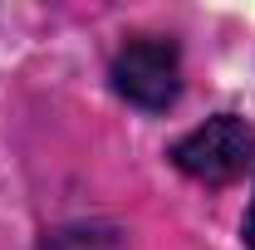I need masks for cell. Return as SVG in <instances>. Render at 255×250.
<instances>
[{"label":"cell","mask_w":255,"mask_h":250,"mask_svg":"<svg viewBox=\"0 0 255 250\" xmlns=\"http://www.w3.org/2000/svg\"><path fill=\"white\" fill-rule=\"evenodd\" d=\"M172 162L191 182L226 187V182L246 177L255 167V127L236 113H216V118H206L201 127H191L187 137L172 142Z\"/></svg>","instance_id":"cell-1"},{"label":"cell","mask_w":255,"mask_h":250,"mask_svg":"<svg viewBox=\"0 0 255 250\" xmlns=\"http://www.w3.org/2000/svg\"><path fill=\"white\" fill-rule=\"evenodd\" d=\"M39 250H123V236L113 226H59Z\"/></svg>","instance_id":"cell-3"},{"label":"cell","mask_w":255,"mask_h":250,"mask_svg":"<svg viewBox=\"0 0 255 250\" xmlns=\"http://www.w3.org/2000/svg\"><path fill=\"white\" fill-rule=\"evenodd\" d=\"M246 250H255V201H251V211H246Z\"/></svg>","instance_id":"cell-4"},{"label":"cell","mask_w":255,"mask_h":250,"mask_svg":"<svg viewBox=\"0 0 255 250\" xmlns=\"http://www.w3.org/2000/svg\"><path fill=\"white\" fill-rule=\"evenodd\" d=\"M108 79H113V94L128 98L132 108L162 113L182 94V54L162 34H137V39H128L123 49L113 54Z\"/></svg>","instance_id":"cell-2"}]
</instances>
